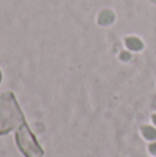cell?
Listing matches in <instances>:
<instances>
[{"instance_id": "cell-1", "label": "cell", "mask_w": 156, "mask_h": 157, "mask_svg": "<svg viewBox=\"0 0 156 157\" xmlns=\"http://www.w3.org/2000/svg\"><path fill=\"white\" fill-rule=\"evenodd\" d=\"M25 123L24 114L11 92L0 95V135Z\"/></svg>"}, {"instance_id": "cell-2", "label": "cell", "mask_w": 156, "mask_h": 157, "mask_svg": "<svg viewBox=\"0 0 156 157\" xmlns=\"http://www.w3.org/2000/svg\"><path fill=\"white\" fill-rule=\"evenodd\" d=\"M15 139H17V144H18L21 152L26 157H41L43 156V149L39 146L36 138L33 136L29 127H28L25 123L19 127V130L17 131Z\"/></svg>"}, {"instance_id": "cell-3", "label": "cell", "mask_w": 156, "mask_h": 157, "mask_svg": "<svg viewBox=\"0 0 156 157\" xmlns=\"http://www.w3.org/2000/svg\"><path fill=\"white\" fill-rule=\"evenodd\" d=\"M113 18H115V15H113L112 11L104 10V11H102V13L98 15V24H99V25H109L111 22L113 21Z\"/></svg>"}, {"instance_id": "cell-4", "label": "cell", "mask_w": 156, "mask_h": 157, "mask_svg": "<svg viewBox=\"0 0 156 157\" xmlns=\"http://www.w3.org/2000/svg\"><path fill=\"white\" fill-rule=\"evenodd\" d=\"M126 46L129 47L130 50H133V51H140V50L144 47V44L138 37H127L126 39Z\"/></svg>"}, {"instance_id": "cell-5", "label": "cell", "mask_w": 156, "mask_h": 157, "mask_svg": "<svg viewBox=\"0 0 156 157\" xmlns=\"http://www.w3.org/2000/svg\"><path fill=\"white\" fill-rule=\"evenodd\" d=\"M142 134H144V136L148 139H156V130L154 127H149V125L142 127Z\"/></svg>"}, {"instance_id": "cell-6", "label": "cell", "mask_w": 156, "mask_h": 157, "mask_svg": "<svg viewBox=\"0 0 156 157\" xmlns=\"http://www.w3.org/2000/svg\"><path fill=\"white\" fill-rule=\"evenodd\" d=\"M120 58L123 61H129L130 59V54H127V52H122L120 54Z\"/></svg>"}, {"instance_id": "cell-7", "label": "cell", "mask_w": 156, "mask_h": 157, "mask_svg": "<svg viewBox=\"0 0 156 157\" xmlns=\"http://www.w3.org/2000/svg\"><path fill=\"white\" fill-rule=\"evenodd\" d=\"M149 150H151L152 155H156V144H152L151 146H149Z\"/></svg>"}, {"instance_id": "cell-8", "label": "cell", "mask_w": 156, "mask_h": 157, "mask_svg": "<svg viewBox=\"0 0 156 157\" xmlns=\"http://www.w3.org/2000/svg\"><path fill=\"white\" fill-rule=\"evenodd\" d=\"M152 119H154V123H155V124H156V114H155V116H154V117H152Z\"/></svg>"}, {"instance_id": "cell-9", "label": "cell", "mask_w": 156, "mask_h": 157, "mask_svg": "<svg viewBox=\"0 0 156 157\" xmlns=\"http://www.w3.org/2000/svg\"><path fill=\"white\" fill-rule=\"evenodd\" d=\"M0 80H2V73H0Z\"/></svg>"}, {"instance_id": "cell-10", "label": "cell", "mask_w": 156, "mask_h": 157, "mask_svg": "<svg viewBox=\"0 0 156 157\" xmlns=\"http://www.w3.org/2000/svg\"><path fill=\"white\" fill-rule=\"evenodd\" d=\"M154 2H155V3H156V0H154Z\"/></svg>"}]
</instances>
